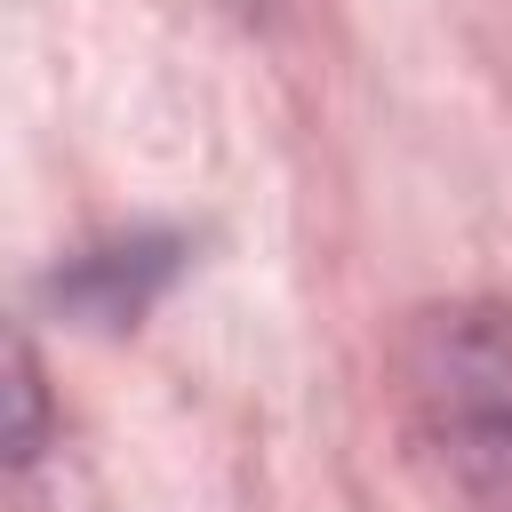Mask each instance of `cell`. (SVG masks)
I'll list each match as a JSON object with an SVG mask.
<instances>
[{
	"label": "cell",
	"instance_id": "6da1fadb",
	"mask_svg": "<svg viewBox=\"0 0 512 512\" xmlns=\"http://www.w3.org/2000/svg\"><path fill=\"white\" fill-rule=\"evenodd\" d=\"M408 416L472 512H512V312L448 304L408 336Z\"/></svg>",
	"mask_w": 512,
	"mask_h": 512
},
{
	"label": "cell",
	"instance_id": "7a4b0ae2",
	"mask_svg": "<svg viewBox=\"0 0 512 512\" xmlns=\"http://www.w3.org/2000/svg\"><path fill=\"white\" fill-rule=\"evenodd\" d=\"M168 272H176V240H120V248H96L72 272H56V296L88 320H136Z\"/></svg>",
	"mask_w": 512,
	"mask_h": 512
}]
</instances>
